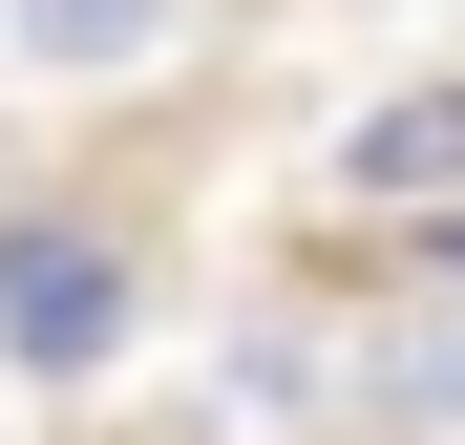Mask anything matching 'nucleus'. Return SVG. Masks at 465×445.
Instances as JSON below:
<instances>
[{
    "instance_id": "nucleus-1",
    "label": "nucleus",
    "mask_w": 465,
    "mask_h": 445,
    "mask_svg": "<svg viewBox=\"0 0 465 445\" xmlns=\"http://www.w3.org/2000/svg\"><path fill=\"white\" fill-rule=\"evenodd\" d=\"M0 360H22V382L127 360V234H85V212H0Z\"/></svg>"
},
{
    "instance_id": "nucleus-2",
    "label": "nucleus",
    "mask_w": 465,
    "mask_h": 445,
    "mask_svg": "<svg viewBox=\"0 0 465 445\" xmlns=\"http://www.w3.org/2000/svg\"><path fill=\"white\" fill-rule=\"evenodd\" d=\"M339 191H360V212H465V86L360 106V127H339Z\"/></svg>"
},
{
    "instance_id": "nucleus-3",
    "label": "nucleus",
    "mask_w": 465,
    "mask_h": 445,
    "mask_svg": "<svg viewBox=\"0 0 465 445\" xmlns=\"http://www.w3.org/2000/svg\"><path fill=\"white\" fill-rule=\"evenodd\" d=\"M0 43L22 64H148V43H191V0H0Z\"/></svg>"
},
{
    "instance_id": "nucleus-6",
    "label": "nucleus",
    "mask_w": 465,
    "mask_h": 445,
    "mask_svg": "<svg viewBox=\"0 0 465 445\" xmlns=\"http://www.w3.org/2000/svg\"><path fill=\"white\" fill-rule=\"evenodd\" d=\"M402 445H465V424H402Z\"/></svg>"
},
{
    "instance_id": "nucleus-5",
    "label": "nucleus",
    "mask_w": 465,
    "mask_h": 445,
    "mask_svg": "<svg viewBox=\"0 0 465 445\" xmlns=\"http://www.w3.org/2000/svg\"><path fill=\"white\" fill-rule=\"evenodd\" d=\"M423 403H444V424H465V339H444V360H423Z\"/></svg>"
},
{
    "instance_id": "nucleus-4",
    "label": "nucleus",
    "mask_w": 465,
    "mask_h": 445,
    "mask_svg": "<svg viewBox=\"0 0 465 445\" xmlns=\"http://www.w3.org/2000/svg\"><path fill=\"white\" fill-rule=\"evenodd\" d=\"M402 276H423V297H465V212H423V234H402Z\"/></svg>"
}]
</instances>
